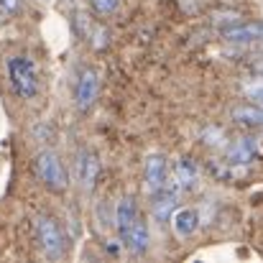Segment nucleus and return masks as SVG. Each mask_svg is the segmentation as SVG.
<instances>
[{"label":"nucleus","instance_id":"f257e3e1","mask_svg":"<svg viewBox=\"0 0 263 263\" xmlns=\"http://www.w3.org/2000/svg\"><path fill=\"white\" fill-rule=\"evenodd\" d=\"M33 238H36L39 251L51 261L64 258L67 251H69V238H67L62 222L51 215H39L33 220Z\"/></svg>","mask_w":263,"mask_h":263},{"label":"nucleus","instance_id":"f03ea898","mask_svg":"<svg viewBox=\"0 0 263 263\" xmlns=\"http://www.w3.org/2000/svg\"><path fill=\"white\" fill-rule=\"evenodd\" d=\"M33 169H36L39 181H41L49 192H54V194H64V192H67V186H69V172H67L64 161L59 159V154H54V151H49V148L41 151V154H36Z\"/></svg>","mask_w":263,"mask_h":263},{"label":"nucleus","instance_id":"7ed1b4c3","mask_svg":"<svg viewBox=\"0 0 263 263\" xmlns=\"http://www.w3.org/2000/svg\"><path fill=\"white\" fill-rule=\"evenodd\" d=\"M8 80L18 97L33 100L39 95V74L28 57H10L8 59Z\"/></svg>","mask_w":263,"mask_h":263},{"label":"nucleus","instance_id":"20e7f679","mask_svg":"<svg viewBox=\"0 0 263 263\" xmlns=\"http://www.w3.org/2000/svg\"><path fill=\"white\" fill-rule=\"evenodd\" d=\"M100 72L95 69V67H85L82 72H80V77H77V85H74V105H77V110H89L95 102H97V97H100Z\"/></svg>","mask_w":263,"mask_h":263},{"label":"nucleus","instance_id":"39448f33","mask_svg":"<svg viewBox=\"0 0 263 263\" xmlns=\"http://www.w3.org/2000/svg\"><path fill=\"white\" fill-rule=\"evenodd\" d=\"M181 194H184V192L179 189V184L169 176L166 186L159 189V192L154 194V207H151V212H154V220H156V222L164 225V222L172 220V215L179 210V199H181Z\"/></svg>","mask_w":263,"mask_h":263},{"label":"nucleus","instance_id":"423d86ee","mask_svg":"<svg viewBox=\"0 0 263 263\" xmlns=\"http://www.w3.org/2000/svg\"><path fill=\"white\" fill-rule=\"evenodd\" d=\"M258 159V141L253 136H238L225 146V161L230 166H248Z\"/></svg>","mask_w":263,"mask_h":263},{"label":"nucleus","instance_id":"0eeeda50","mask_svg":"<svg viewBox=\"0 0 263 263\" xmlns=\"http://www.w3.org/2000/svg\"><path fill=\"white\" fill-rule=\"evenodd\" d=\"M169 161H166V156H161V154H151L148 159H146V164H143V181H146V189H148V194H156L159 189H164L166 186V181H169Z\"/></svg>","mask_w":263,"mask_h":263},{"label":"nucleus","instance_id":"6e6552de","mask_svg":"<svg viewBox=\"0 0 263 263\" xmlns=\"http://www.w3.org/2000/svg\"><path fill=\"white\" fill-rule=\"evenodd\" d=\"M100 172H102V164H100V156L97 151L92 148H82L80 156H77V181L85 192H92L97 179H100Z\"/></svg>","mask_w":263,"mask_h":263},{"label":"nucleus","instance_id":"1a4fd4ad","mask_svg":"<svg viewBox=\"0 0 263 263\" xmlns=\"http://www.w3.org/2000/svg\"><path fill=\"white\" fill-rule=\"evenodd\" d=\"M225 41L230 44H253V41H263V21H248V23H235L220 31Z\"/></svg>","mask_w":263,"mask_h":263},{"label":"nucleus","instance_id":"9d476101","mask_svg":"<svg viewBox=\"0 0 263 263\" xmlns=\"http://www.w3.org/2000/svg\"><path fill=\"white\" fill-rule=\"evenodd\" d=\"M141 220V212H138V204L133 197H123L115 207V228H118V235L123 238L136 222Z\"/></svg>","mask_w":263,"mask_h":263},{"label":"nucleus","instance_id":"9b49d317","mask_svg":"<svg viewBox=\"0 0 263 263\" xmlns=\"http://www.w3.org/2000/svg\"><path fill=\"white\" fill-rule=\"evenodd\" d=\"M172 228L176 238H189L199 230V212L194 207H179L172 215Z\"/></svg>","mask_w":263,"mask_h":263},{"label":"nucleus","instance_id":"f8f14e48","mask_svg":"<svg viewBox=\"0 0 263 263\" xmlns=\"http://www.w3.org/2000/svg\"><path fill=\"white\" fill-rule=\"evenodd\" d=\"M172 179L179 184L181 192H192L199 184V169L194 166L192 159H176L174 169H172Z\"/></svg>","mask_w":263,"mask_h":263},{"label":"nucleus","instance_id":"ddd939ff","mask_svg":"<svg viewBox=\"0 0 263 263\" xmlns=\"http://www.w3.org/2000/svg\"><path fill=\"white\" fill-rule=\"evenodd\" d=\"M148 243H151V233H148V225L143 220H138L125 235H123V246L128 248V253L133 256H143L148 251Z\"/></svg>","mask_w":263,"mask_h":263},{"label":"nucleus","instance_id":"4468645a","mask_svg":"<svg viewBox=\"0 0 263 263\" xmlns=\"http://www.w3.org/2000/svg\"><path fill=\"white\" fill-rule=\"evenodd\" d=\"M230 118H233L238 125L263 128V105H256V102H240V105H233Z\"/></svg>","mask_w":263,"mask_h":263},{"label":"nucleus","instance_id":"2eb2a0df","mask_svg":"<svg viewBox=\"0 0 263 263\" xmlns=\"http://www.w3.org/2000/svg\"><path fill=\"white\" fill-rule=\"evenodd\" d=\"M243 95L251 100V102H256V105H263V77L258 80H251V82H246L243 85Z\"/></svg>","mask_w":263,"mask_h":263},{"label":"nucleus","instance_id":"dca6fc26","mask_svg":"<svg viewBox=\"0 0 263 263\" xmlns=\"http://www.w3.org/2000/svg\"><path fill=\"white\" fill-rule=\"evenodd\" d=\"M212 23H215V26H220V31H222V28H228V26H235V23H240V13H235V10L212 13Z\"/></svg>","mask_w":263,"mask_h":263},{"label":"nucleus","instance_id":"f3484780","mask_svg":"<svg viewBox=\"0 0 263 263\" xmlns=\"http://www.w3.org/2000/svg\"><path fill=\"white\" fill-rule=\"evenodd\" d=\"M89 5H92V10H95L97 15H110V13L118 10L120 0H89Z\"/></svg>","mask_w":263,"mask_h":263},{"label":"nucleus","instance_id":"a211bd4d","mask_svg":"<svg viewBox=\"0 0 263 263\" xmlns=\"http://www.w3.org/2000/svg\"><path fill=\"white\" fill-rule=\"evenodd\" d=\"M21 3L23 0H0V13L3 15H15L21 10Z\"/></svg>","mask_w":263,"mask_h":263}]
</instances>
